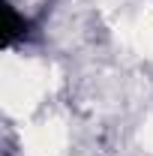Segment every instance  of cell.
<instances>
[{
    "instance_id": "1",
    "label": "cell",
    "mask_w": 153,
    "mask_h": 156,
    "mask_svg": "<svg viewBox=\"0 0 153 156\" xmlns=\"http://www.w3.org/2000/svg\"><path fill=\"white\" fill-rule=\"evenodd\" d=\"M27 27L30 24L21 18L12 6H6V36H3V45H15L18 39H24L27 36Z\"/></svg>"
}]
</instances>
